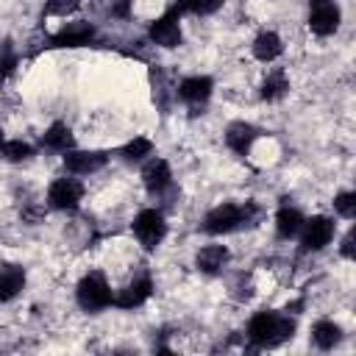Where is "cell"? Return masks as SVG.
I'll use <instances>...</instances> for the list:
<instances>
[{
  "label": "cell",
  "instance_id": "8992f818",
  "mask_svg": "<svg viewBox=\"0 0 356 356\" xmlns=\"http://www.w3.org/2000/svg\"><path fill=\"white\" fill-rule=\"evenodd\" d=\"M331 236H334V222H331L328 217H312V220L306 222L300 248H303L306 253H309V250H320V248H325V245L331 242Z\"/></svg>",
  "mask_w": 356,
  "mask_h": 356
},
{
  "label": "cell",
  "instance_id": "4fadbf2b",
  "mask_svg": "<svg viewBox=\"0 0 356 356\" xmlns=\"http://www.w3.org/2000/svg\"><path fill=\"white\" fill-rule=\"evenodd\" d=\"M25 284V273L17 264H6L0 270V300H11Z\"/></svg>",
  "mask_w": 356,
  "mask_h": 356
},
{
  "label": "cell",
  "instance_id": "277c9868",
  "mask_svg": "<svg viewBox=\"0 0 356 356\" xmlns=\"http://www.w3.org/2000/svg\"><path fill=\"white\" fill-rule=\"evenodd\" d=\"M134 234L139 236V242H142L147 250H153V248L164 239V234H167V222H164L161 211L145 209V211L134 220Z\"/></svg>",
  "mask_w": 356,
  "mask_h": 356
},
{
  "label": "cell",
  "instance_id": "d4e9b609",
  "mask_svg": "<svg viewBox=\"0 0 356 356\" xmlns=\"http://www.w3.org/2000/svg\"><path fill=\"white\" fill-rule=\"evenodd\" d=\"M14 64H17L14 53H11L8 42H3V44H0V78H6V75L14 70Z\"/></svg>",
  "mask_w": 356,
  "mask_h": 356
},
{
  "label": "cell",
  "instance_id": "ac0fdd59",
  "mask_svg": "<svg viewBox=\"0 0 356 356\" xmlns=\"http://www.w3.org/2000/svg\"><path fill=\"white\" fill-rule=\"evenodd\" d=\"M300 225H303V217L295 211V209H281L278 211V217H275V228H278V236H284V239H289V236H295L298 231H300Z\"/></svg>",
  "mask_w": 356,
  "mask_h": 356
},
{
  "label": "cell",
  "instance_id": "5b68a950",
  "mask_svg": "<svg viewBox=\"0 0 356 356\" xmlns=\"http://www.w3.org/2000/svg\"><path fill=\"white\" fill-rule=\"evenodd\" d=\"M178 14L181 8L172 6L164 17H159L153 25H150V39L161 47H178L181 44V28H178Z\"/></svg>",
  "mask_w": 356,
  "mask_h": 356
},
{
  "label": "cell",
  "instance_id": "ffe728a7",
  "mask_svg": "<svg viewBox=\"0 0 356 356\" xmlns=\"http://www.w3.org/2000/svg\"><path fill=\"white\" fill-rule=\"evenodd\" d=\"M42 142H44L50 150H64V153H67V147L72 145V134H70V128H67L64 122H56V125L47 128V134H44Z\"/></svg>",
  "mask_w": 356,
  "mask_h": 356
},
{
  "label": "cell",
  "instance_id": "603a6c76",
  "mask_svg": "<svg viewBox=\"0 0 356 356\" xmlns=\"http://www.w3.org/2000/svg\"><path fill=\"white\" fill-rule=\"evenodd\" d=\"M3 156L8 159V161H22V159H28L31 156V145L28 142H8V145H3Z\"/></svg>",
  "mask_w": 356,
  "mask_h": 356
},
{
  "label": "cell",
  "instance_id": "7402d4cb",
  "mask_svg": "<svg viewBox=\"0 0 356 356\" xmlns=\"http://www.w3.org/2000/svg\"><path fill=\"white\" fill-rule=\"evenodd\" d=\"M153 150V145H150V139H145V136H139V139H134V142H128L125 147H122V156L128 159V161H136V159H142V156H147Z\"/></svg>",
  "mask_w": 356,
  "mask_h": 356
},
{
  "label": "cell",
  "instance_id": "44dd1931",
  "mask_svg": "<svg viewBox=\"0 0 356 356\" xmlns=\"http://www.w3.org/2000/svg\"><path fill=\"white\" fill-rule=\"evenodd\" d=\"M286 89H289L286 78H284L281 72H275V75H270V78L261 83V97H264V100H278Z\"/></svg>",
  "mask_w": 356,
  "mask_h": 356
},
{
  "label": "cell",
  "instance_id": "9a60e30c",
  "mask_svg": "<svg viewBox=\"0 0 356 356\" xmlns=\"http://www.w3.org/2000/svg\"><path fill=\"white\" fill-rule=\"evenodd\" d=\"M281 50H284V47H281V39H278L273 31L259 33L256 42H253V56L261 58V61H273V58H278Z\"/></svg>",
  "mask_w": 356,
  "mask_h": 356
},
{
  "label": "cell",
  "instance_id": "e0dca14e",
  "mask_svg": "<svg viewBox=\"0 0 356 356\" xmlns=\"http://www.w3.org/2000/svg\"><path fill=\"white\" fill-rule=\"evenodd\" d=\"M225 261H228V250L222 245H209V248H203L197 253V267L203 273H217Z\"/></svg>",
  "mask_w": 356,
  "mask_h": 356
},
{
  "label": "cell",
  "instance_id": "8fae6325",
  "mask_svg": "<svg viewBox=\"0 0 356 356\" xmlns=\"http://www.w3.org/2000/svg\"><path fill=\"white\" fill-rule=\"evenodd\" d=\"M106 164V153H83V150H70L64 156V167L70 172H95Z\"/></svg>",
  "mask_w": 356,
  "mask_h": 356
},
{
  "label": "cell",
  "instance_id": "6da1fadb",
  "mask_svg": "<svg viewBox=\"0 0 356 356\" xmlns=\"http://www.w3.org/2000/svg\"><path fill=\"white\" fill-rule=\"evenodd\" d=\"M295 334V323L289 317H278L273 312H259L250 325H248V339L253 345H261V348H273V345H281L284 339H289Z\"/></svg>",
  "mask_w": 356,
  "mask_h": 356
},
{
  "label": "cell",
  "instance_id": "2e32d148",
  "mask_svg": "<svg viewBox=\"0 0 356 356\" xmlns=\"http://www.w3.org/2000/svg\"><path fill=\"white\" fill-rule=\"evenodd\" d=\"M181 97L184 100H189V103H203L209 95H211V78H186L184 83H181Z\"/></svg>",
  "mask_w": 356,
  "mask_h": 356
},
{
  "label": "cell",
  "instance_id": "f1b7e54d",
  "mask_svg": "<svg viewBox=\"0 0 356 356\" xmlns=\"http://www.w3.org/2000/svg\"><path fill=\"white\" fill-rule=\"evenodd\" d=\"M323 3H328V0H312V6H323Z\"/></svg>",
  "mask_w": 356,
  "mask_h": 356
},
{
  "label": "cell",
  "instance_id": "3957f363",
  "mask_svg": "<svg viewBox=\"0 0 356 356\" xmlns=\"http://www.w3.org/2000/svg\"><path fill=\"white\" fill-rule=\"evenodd\" d=\"M111 298L114 295H111V289H108V284H106V278L100 273H89L86 278H81V284H78V303L86 312H97V309L108 306Z\"/></svg>",
  "mask_w": 356,
  "mask_h": 356
},
{
  "label": "cell",
  "instance_id": "cb8c5ba5",
  "mask_svg": "<svg viewBox=\"0 0 356 356\" xmlns=\"http://www.w3.org/2000/svg\"><path fill=\"white\" fill-rule=\"evenodd\" d=\"M334 206H337V211H339L342 217H353V214H356V195H353V192H342V195L334 200Z\"/></svg>",
  "mask_w": 356,
  "mask_h": 356
},
{
  "label": "cell",
  "instance_id": "83f0119b",
  "mask_svg": "<svg viewBox=\"0 0 356 356\" xmlns=\"http://www.w3.org/2000/svg\"><path fill=\"white\" fill-rule=\"evenodd\" d=\"M111 14L114 17H125L128 14V0H117V6L111 8Z\"/></svg>",
  "mask_w": 356,
  "mask_h": 356
},
{
  "label": "cell",
  "instance_id": "4316f807",
  "mask_svg": "<svg viewBox=\"0 0 356 356\" xmlns=\"http://www.w3.org/2000/svg\"><path fill=\"white\" fill-rule=\"evenodd\" d=\"M353 236H356V231L350 228V231H348V236H345V242H342V256H348V259L353 256Z\"/></svg>",
  "mask_w": 356,
  "mask_h": 356
},
{
  "label": "cell",
  "instance_id": "9c48e42d",
  "mask_svg": "<svg viewBox=\"0 0 356 356\" xmlns=\"http://www.w3.org/2000/svg\"><path fill=\"white\" fill-rule=\"evenodd\" d=\"M150 292H153L150 278H139V281L128 284L120 295H114V298H111V303H117L120 309H134V306H142V303L150 298Z\"/></svg>",
  "mask_w": 356,
  "mask_h": 356
},
{
  "label": "cell",
  "instance_id": "f546056e",
  "mask_svg": "<svg viewBox=\"0 0 356 356\" xmlns=\"http://www.w3.org/2000/svg\"><path fill=\"white\" fill-rule=\"evenodd\" d=\"M0 147H3V131H0Z\"/></svg>",
  "mask_w": 356,
  "mask_h": 356
},
{
  "label": "cell",
  "instance_id": "d6986e66",
  "mask_svg": "<svg viewBox=\"0 0 356 356\" xmlns=\"http://www.w3.org/2000/svg\"><path fill=\"white\" fill-rule=\"evenodd\" d=\"M312 337H314V345H317V348L328 350V348H334V345L339 342V325L331 323V320H320V323L314 325Z\"/></svg>",
  "mask_w": 356,
  "mask_h": 356
},
{
  "label": "cell",
  "instance_id": "7c38bea8",
  "mask_svg": "<svg viewBox=\"0 0 356 356\" xmlns=\"http://www.w3.org/2000/svg\"><path fill=\"white\" fill-rule=\"evenodd\" d=\"M142 178H145V186L150 192H161L170 186V164L164 159H156L142 170Z\"/></svg>",
  "mask_w": 356,
  "mask_h": 356
},
{
  "label": "cell",
  "instance_id": "484cf974",
  "mask_svg": "<svg viewBox=\"0 0 356 356\" xmlns=\"http://www.w3.org/2000/svg\"><path fill=\"white\" fill-rule=\"evenodd\" d=\"M75 8H78V0H50L44 11L47 14H70Z\"/></svg>",
  "mask_w": 356,
  "mask_h": 356
},
{
  "label": "cell",
  "instance_id": "5bb4252c",
  "mask_svg": "<svg viewBox=\"0 0 356 356\" xmlns=\"http://www.w3.org/2000/svg\"><path fill=\"white\" fill-rule=\"evenodd\" d=\"M253 139H256V128L248 125V122H234L228 128V134H225L228 147L236 150V153H248V147L253 145Z\"/></svg>",
  "mask_w": 356,
  "mask_h": 356
},
{
  "label": "cell",
  "instance_id": "7a4b0ae2",
  "mask_svg": "<svg viewBox=\"0 0 356 356\" xmlns=\"http://www.w3.org/2000/svg\"><path fill=\"white\" fill-rule=\"evenodd\" d=\"M253 211H256L253 206H234V203L217 206L214 211H209V217H206V222H203V231H209V234H225V231H234L236 225L248 222V217H250Z\"/></svg>",
  "mask_w": 356,
  "mask_h": 356
},
{
  "label": "cell",
  "instance_id": "30bf717a",
  "mask_svg": "<svg viewBox=\"0 0 356 356\" xmlns=\"http://www.w3.org/2000/svg\"><path fill=\"white\" fill-rule=\"evenodd\" d=\"M337 25H339V11H337V6H331V3L314 6L312 17H309V28H312L317 36H328V33H334Z\"/></svg>",
  "mask_w": 356,
  "mask_h": 356
},
{
  "label": "cell",
  "instance_id": "ba28073f",
  "mask_svg": "<svg viewBox=\"0 0 356 356\" xmlns=\"http://www.w3.org/2000/svg\"><path fill=\"white\" fill-rule=\"evenodd\" d=\"M92 36H95V28L89 22H70L53 36V44L56 47H81V44L92 42Z\"/></svg>",
  "mask_w": 356,
  "mask_h": 356
},
{
  "label": "cell",
  "instance_id": "52a82bcc",
  "mask_svg": "<svg viewBox=\"0 0 356 356\" xmlns=\"http://www.w3.org/2000/svg\"><path fill=\"white\" fill-rule=\"evenodd\" d=\"M81 195H83V189H81V184H78V181L61 178V181H56V184L50 186L47 200H50V206H53V209H75V206H78V200H81Z\"/></svg>",
  "mask_w": 356,
  "mask_h": 356
}]
</instances>
